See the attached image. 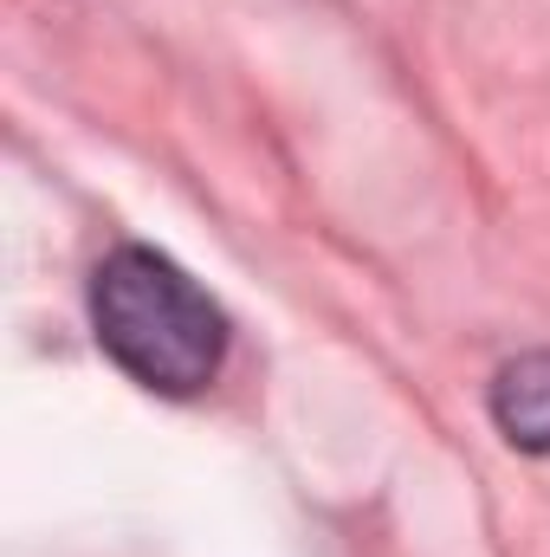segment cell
<instances>
[{
    "mask_svg": "<svg viewBox=\"0 0 550 557\" xmlns=\"http://www.w3.org/2000/svg\"><path fill=\"white\" fill-rule=\"evenodd\" d=\"M104 357L155 396H201L227 363V311L155 247H117L91 273Z\"/></svg>",
    "mask_w": 550,
    "mask_h": 557,
    "instance_id": "cell-1",
    "label": "cell"
},
{
    "mask_svg": "<svg viewBox=\"0 0 550 557\" xmlns=\"http://www.w3.org/2000/svg\"><path fill=\"white\" fill-rule=\"evenodd\" d=\"M492 421L512 447L550 454V350H525L492 376Z\"/></svg>",
    "mask_w": 550,
    "mask_h": 557,
    "instance_id": "cell-2",
    "label": "cell"
}]
</instances>
